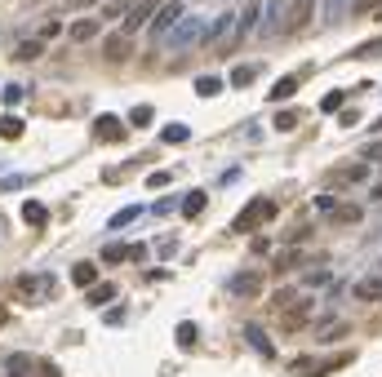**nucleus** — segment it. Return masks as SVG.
Segmentation results:
<instances>
[{"instance_id": "nucleus-32", "label": "nucleus", "mask_w": 382, "mask_h": 377, "mask_svg": "<svg viewBox=\"0 0 382 377\" xmlns=\"http://www.w3.org/2000/svg\"><path fill=\"white\" fill-rule=\"evenodd\" d=\"M302 324H307V302H298L294 311H285V328L294 333V328H302Z\"/></svg>"}, {"instance_id": "nucleus-35", "label": "nucleus", "mask_w": 382, "mask_h": 377, "mask_svg": "<svg viewBox=\"0 0 382 377\" xmlns=\"http://www.w3.org/2000/svg\"><path fill=\"white\" fill-rule=\"evenodd\" d=\"M298 262H302V258H298L294 249H285L280 258H276V276H285V271H289V267H298Z\"/></svg>"}, {"instance_id": "nucleus-40", "label": "nucleus", "mask_w": 382, "mask_h": 377, "mask_svg": "<svg viewBox=\"0 0 382 377\" xmlns=\"http://www.w3.org/2000/svg\"><path fill=\"white\" fill-rule=\"evenodd\" d=\"M315 209H320V213H324V218H329V213H333V209H338V200H333V195H324V191H320V195H315Z\"/></svg>"}, {"instance_id": "nucleus-25", "label": "nucleus", "mask_w": 382, "mask_h": 377, "mask_svg": "<svg viewBox=\"0 0 382 377\" xmlns=\"http://www.w3.org/2000/svg\"><path fill=\"white\" fill-rule=\"evenodd\" d=\"M160 138H165V143H169V147H178V143H187V138H191V129L174 120V125H165V129H160Z\"/></svg>"}, {"instance_id": "nucleus-14", "label": "nucleus", "mask_w": 382, "mask_h": 377, "mask_svg": "<svg viewBox=\"0 0 382 377\" xmlns=\"http://www.w3.org/2000/svg\"><path fill=\"white\" fill-rule=\"evenodd\" d=\"M356 297H360V302H382V276L356 280Z\"/></svg>"}, {"instance_id": "nucleus-9", "label": "nucleus", "mask_w": 382, "mask_h": 377, "mask_svg": "<svg viewBox=\"0 0 382 377\" xmlns=\"http://www.w3.org/2000/svg\"><path fill=\"white\" fill-rule=\"evenodd\" d=\"M147 14H152V0H134V5H129V14H125V27H120V32H125V36H134V32H143V23H147Z\"/></svg>"}, {"instance_id": "nucleus-39", "label": "nucleus", "mask_w": 382, "mask_h": 377, "mask_svg": "<svg viewBox=\"0 0 382 377\" xmlns=\"http://www.w3.org/2000/svg\"><path fill=\"white\" fill-rule=\"evenodd\" d=\"M294 125H298V111H276V129H285V134H289Z\"/></svg>"}, {"instance_id": "nucleus-2", "label": "nucleus", "mask_w": 382, "mask_h": 377, "mask_svg": "<svg viewBox=\"0 0 382 377\" xmlns=\"http://www.w3.org/2000/svg\"><path fill=\"white\" fill-rule=\"evenodd\" d=\"M272 218H276V204L272 200H254L249 209L236 213V222H231V226H236V231H254V226H263V222H272Z\"/></svg>"}, {"instance_id": "nucleus-15", "label": "nucleus", "mask_w": 382, "mask_h": 377, "mask_svg": "<svg viewBox=\"0 0 382 377\" xmlns=\"http://www.w3.org/2000/svg\"><path fill=\"white\" fill-rule=\"evenodd\" d=\"M231 293H236V297H254L258 293V289H263V276H236V280H231Z\"/></svg>"}, {"instance_id": "nucleus-19", "label": "nucleus", "mask_w": 382, "mask_h": 377, "mask_svg": "<svg viewBox=\"0 0 382 377\" xmlns=\"http://www.w3.org/2000/svg\"><path fill=\"white\" fill-rule=\"evenodd\" d=\"M23 222L27 226H45V222H49V209H45L40 200H27L23 204Z\"/></svg>"}, {"instance_id": "nucleus-16", "label": "nucleus", "mask_w": 382, "mask_h": 377, "mask_svg": "<svg viewBox=\"0 0 382 377\" xmlns=\"http://www.w3.org/2000/svg\"><path fill=\"white\" fill-rule=\"evenodd\" d=\"M369 178V169H365V160H360V165H347V169H338V173H333V186H347V182H365Z\"/></svg>"}, {"instance_id": "nucleus-24", "label": "nucleus", "mask_w": 382, "mask_h": 377, "mask_svg": "<svg viewBox=\"0 0 382 377\" xmlns=\"http://www.w3.org/2000/svg\"><path fill=\"white\" fill-rule=\"evenodd\" d=\"M231 23H236V18H231V14H222L218 18V23H209V32H204V40H209V45H218V40H227V27Z\"/></svg>"}, {"instance_id": "nucleus-21", "label": "nucleus", "mask_w": 382, "mask_h": 377, "mask_svg": "<svg viewBox=\"0 0 382 377\" xmlns=\"http://www.w3.org/2000/svg\"><path fill=\"white\" fill-rule=\"evenodd\" d=\"M294 93H298V75H285V80L272 84V102H289Z\"/></svg>"}, {"instance_id": "nucleus-37", "label": "nucleus", "mask_w": 382, "mask_h": 377, "mask_svg": "<svg viewBox=\"0 0 382 377\" xmlns=\"http://www.w3.org/2000/svg\"><path fill=\"white\" fill-rule=\"evenodd\" d=\"M360 160H365V165H382V143H369L360 151Z\"/></svg>"}, {"instance_id": "nucleus-11", "label": "nucleus", "mask_w": 382, "mask_h": 377, "mask_svg": "<svg viewBox=\"0 0 382 377\" xmlns=\"http://www.w3.org/2000/svg\"><path fill=\"white\" fill-rule=\"evenodd\" d=\"M263 5H258V0H254V5H245V9H240V27H236V40H240V36H249V32H254V27L258 23H263Z\"/></svg>"}, {"instance_id": "nucleus-46", "label": "nucleus", "mask_w": 382, "mask_h": 377, "mask_svg": "<svg viewBox=\"0 0 382 377\" xmlns=\"http://www.w3.org/2000/svg\"><path fill=\"white\" fill-rule=\"evenodd\" d=\"M129 258H134V262H147V244H129Z\"/></svg>"}, {"instance_id": "nucleus-20", "label": "nucleus", "mask_w": 382, "mask_h": 377, "mask_svg": "<svg viewBox=\"0 0 382 377\" xmlns=\"http://www.w3.org/2000/svg\"><path fill=\"white\" fill-rule=\"evenodd\" d=\"M67 32H71V40L85 45V40H94V36H98V23H94V18H76V23H71Z\"/></svg>"}, {"instance_id": "nucleus-18", "label": "nucleus", "mask_w": 382, "mask_h": 377, "mask_svg": "<svg viewBox=\"0 0 382 377\" xmlns=\"http://www.w3.org/2000/svg\"><path fill=\"white\" fill-rule=\"evenodd\" d=\"M351 5H356V0H324V23H342V18L351 14Z\"/></svg>"}, {"instance_id": "nucleus-44", "label": "nucleus", "mask_w": 382, "mask_h": 377, "mask_svg": "<svg viewBox=\"0 0 382 377\" xmlns=\"http://www.w3.org/2000/svg\"><path fill=\"white\" fill-rule=\"evenodd\" d=\"M302 284H307V289H320V284H329V276H324V271H307Z\"/></svg>"}, {"instance_id": "nucleus-10", "label": "nucleus", "mask_w": 382, "mask_h": 377, "mask_svg": "<svg viewBox=\"0 0 382 377\" xmlns=\"http://www.w3.org/2000/svg\"><path fill=\"white\" fill-rule=\"evenodd\" d=\"M245 342H249V346H254V351H258V355H263V360H272V355H276V346H272V337H267V333H263V328H258V324H249V328H245Z\"/></svg>"}, {"instance_id": "nucleus-5", "label": "nucleus", "mask_w": 382, "mask_h": 377, "mask_svg": "<svg viewBox=\"0 0 382 377\" xmlns=\"http://www.w3.org/2000/svg\"><path fill=\"white\" fill-rule=\"evenodd\" d=\"M315 18V0H289V32H307Z\"/></svg>"}, {"instance_id": "nucleus-51", "label": "nucleus", "mask_w": 382, "mask_h": 377, "mask_svg": "<svg viewBox=\"0 0 382 377\" xmlns=\"http://www.w3.org/2000/svg\"><path fill=\"white\" fill-rule=\"evenodd\" d=\"M374 129H382V116H378V120H374Z\"/></svg>"}, {"instance_id": "nucleus-31", "label": "nucleus", "mask_w": 382, "mask_h": 377, "mask_svg": "<svg viewBox=\"0 0 382 377\" xmlns=\"http://www.w3.org/2000/svg\"><path fill=\"white\" fill-rule=\"evenodd\" d=\"M152 120H156V111L147 107V102H143V107H134V111H129V125H134V129H147Z\"/></svg>"}, {"instance_id": "nucleus-38", "label": "nucleus", "mask_w": 382, "mask_h": 377, "mask_svg": "<svg viewBox=\"0 0 382 377\" xmlns=\"http://www.w3.org/2000/svg\"><path fill=\"white\" fill-rule=\"evenodd\" d=\"M174 209H182V200H160V204H152V213H156V218H169Z\"/></svg>"}, {"instance_id": "nucleus-6", "label": "nucleus", "mask_w": 382, "mask_h": 377, "mask_svg": "<svg viewBox=\"0 0 382 377\" xmlns=\"http://www.w3.org/2000/svg\"><path fill=\"white\" fill-rule=\"evenodd\" d=\"M94 138L98 143H120V138H125V120L120 116H98L94 120Z\"/></svg>"}, {"instance_id": "nucleus-1", "label": "nucleus", "mask_w": 382, "mask_h": 377, "mask_svg": "<svg viewBox=\"0 0 382 377\" xmlns=\"http://www.w3.org/2000/svg\"><path fill=\"white\" fill-rule=\"evenodd\" d=\"M204 32H209V23H204V18H191V14H187V18H182V23L169 32V49H178V53H182V49H191V45L200 40Z\"/></svg>"}, {"instance_id": "nucleus-3", "label": "nucleus", "mask_w": 382, "mask_h": 377, "mask_svg": "<svg viewBox=\"0 0 382 377\" xmlns=\"http://www.w3.org/2000/svg\"><path fill=\"white\" fill-rule=\"evenodd\" d=\"M49 293H53V284H49V280H40V276H18L14 280V297H23V302H40Z\"/></svg>"}, {"instance_id": "nucleus-12", "label": "nucleus", "mask_w": 382, "mask_h": 377, "mask_svg": "<svg viewBox=\"0 0 382 377\" xmlns=\"http://www.w3.org/2000/svg\"><path fill=\"white\" fill-rule=\"evenodd\" d=\"M71 284L76 289H94L98 284V267L94 262H76V267H71Z\"/></svg>"}, {"instance_id": "nucleus-47", "label": "nucleus", "mask_w": 382, "mask_h": 377, "mask_svg": "<svg viewBox=\"0 0 382 377\" xmlns=\"http://www.w3.org/2000/svg\"><path fill=\"white\" fill-rule=\"evenodd\" d=\"M58 32H62V23H45L40 27V40H49V36H58Z\"/></svg>"}, {"instance_id": "nucleus-34", "label": "nucleus", "mask_w": 382, "mask_h": 377, "mask_svg": "<svg viewBox=\"0 0 382 377\" xmlns=\"http://www.w3.org/2000/svg\"><path fill=\"white\" fill-rule=\"evenodd\" d=\"M0 102H5V107H18V102H23V84H5V89H0Z\"/></svg>"}, {"instance_id": "nucleus-27", "label": "nucleus", "mask_w": 382, "mask_h": 377, "mask_svg": "<svg viewBox=\"0 0 382 377\" xmlns=\"http://www.w3.org/2000/svg\"><path fill=\"white\" fill-rule=\"evenodd\" d=\"M107 302H116V284H94L89 289V306H107Z\"/></svg>"}, {"instance_id": "nucleus-36", "label": "nucleus", "mask_w": 382, "mask_h": 377, "mask_svg": "<svg viewBox=\"0 0 382 377\" xmlns=\"http://www.w3.org/2000/svg\"><path fill=\"white\" fill-rule=\"evenodd\" d=\"M174 337H178V346H191V342H195V324H191V319H182Z\"/></svg>"}, {"instance_id": "nucleus-13", "label": "nucleus", "mask_w": 382, "mask_h": 377, "mask_svg": "<svg viewBox=\"0 0 382 377\" xmlns=\"http://www.w3.org/2000/svg\"><path fill=\"white\" fill-rule=\"evenodd\" d=\"M360 218H365V209H360V204H338V209L329 213V222H333V226H356Z\"/></svg>"}, {"instance_id": "nucleus-30", "label": "nucleus", "mask_w": 382, "mask_h": 377, "mask_svg": "<svg viewBox=\"0 0 382 377\" xmlns=\"http://www.w3.org/2000/svg\"><path fill=\"white\" fill-rule=\"evenodd\" d=\"M138 213H143V204H129V209H120V213H111V231H120V226H129V222H138Z\"/></svg>"}, {"instance_id": "nucleus-52", "label": "nucleus", "mask_w": 382, "mask_h": 377, "mask_svg": "<svg viewBox=\"0 0 382 377\" xmlns=\"http://www.w3.org/2000/svg\"><path fill=\"white\" fill-rule=\"evenodd\" d=\"M80 5H94V0H80Z\"/></svg>"}, {"instance_id": "nucleus-26", "label": "nucleus", "mask_w": 382, "mask_h": 377, "mask_svg": "<svg viewBox=\"0 0 382 377\" xmlns=\"http://www.w3.org/2000/svg\"><path fill=\"white\" fill-rule=\"evenodd\" d=\"M254 75H258V62H240V67L231 71V84H236V89H245V84H254Z\"/></svg>"}, {"instance_id": "nucleus-42", "label": "nucleus", "mask_w": 382, "mask_h": 377, "mask_svg": "<svg viewBox=\"0 0 382 377\" xmlns=\"http://www.w3.org/2000/svg\"><path fill=\"white\" fill-rule=\"evenodd\" d=\"M169 178H174V173H165V169H160V173L147 178V186H152V191H165V186H169Z\"/></svg>"}, {"instance_id": "nucleus-29", "label": "nucleus", "mask_w": 382, "mask_h": 377, "mask_svg": "<svg viewBox=\"0 0 382 377\" xmlns=\"http://www.w3.org/2000/svg\"><path fill=\"white\" fill-rule=\"evenodd\" d=\"M40 49H45V40H23V45L14 49V58H18V62H32V58H40Z\"/></svg>"}, {"instance_id": "nucleus-48", "label": "nucleus", "mask_w": 382, "mask_h": 377, "mask_svg": "<svg viewBox=\"0 0 382 377\" xmlns=\"http://www.w3.org/2000/svg\"><path fill=\"white\" fill-rule=\"evenodd\" d=\"M374 53H382V40H369L365 49H360V58H374Z\"/></svg>"}, {"instance_id": "nucleus-17", "label": "nucleus", "mask_w": 382, "mask_h": 377, "mask_svg": "<svg viewBox=\"0 0 382 377\" xmlns=\"http://www.w3.org/2000/svg\"><path fill=\"white\" fill-rule=\"evenodd\" d=\"M204 204H209V195H204V191H187V195H182V218H200Z\"/></svg>"}, {"instance_id": "nucleus-50", "label": "nucleus", "mask_w": 382, "mask_h": 377, "mask_svg": "<svg viewBox=\"0 0 382 377\" xmlns=\"http://www.w3.org/2000/svg\"><path fill=\"white\" fill-rule=\"evenodd\" d=\"M5 319H9V311H5V306H0V328H5Z\"/></svg>"}, {"instance_id": "nucleus-43", "label": "nucleus", "mask_w": 382, "mask_h": 377, "mask_svg": "<svg viewBox=\"0 0 382 377\" xmlns=\"http://www.w3.org/2000/svg\"><path fill=\"white\" fill-rule=\"evenodd\" d=\"M102 324H125V311H120V306H111V311H102Z\"/></svg>"}, {"instance_id": "nucleus-22", "label": "nucleus", "mask_w": 382, "mask_h": 377, "mask_svg": "<svg viewBox=\"0 0 382 377\" xmlns=\"http://www.w3.org/2000/svg\"><path fill=\"white\" fill-rule=\"evenodd\" d=\"M222 89H227L222 75H200V80H195V93H200V98H213V93H222Z\"/></svg>"}, {"instance_id": "nucleus-41", "label": "nucleus", "mask_w": 382, "mask_h": 377, "mask_svg": "<svg viewBox=\"0 0 382 377\" xmlns=\"http://www.w3.org/2000/svg\"><path fill=\"white\" fill-rule=\"evenodd\" d=\"M156 253H160V258H174V253H178V244H174L169 235H160V240H156Z\"/></svg>"}, {"instance_id": "nucleus-4", "label": "nucleus", "mask_w": 382, "mask_h": 377, "mask_svg": "<svg viewBox=\"0 0 382 377\" xmlns=\"http://www.w3.org/2000/svg\"><path fill=\"white\" fill-rule=\"evenodd\" d=\"M182 18H187V14H182V5H178V0H169V5H160V9H156V18H152V32H156V36H169L174 27L182 23Z\"/></svg>"}, {"instance_id": "nucleus-33", "label": "nucleus", "mask_w": 382, "mask_h": 377, "mask_svg": "<svg viewBox=\"0 0 382 377\" xmlns=\"http://www.w3.org/2000/svg\"><path fill=\"white\" fill-rule=\"evenodd\" d=\"M342 98H347V93H342V89L324 93V98H320V111H329V116H333V111H342Z\"/></svg>"}, {"instance_id": "nucleus-7", "label": "nucleus", "mask_w": 382, "mask_h": 377, "mask_svg": "<svg viewBox=\"0 0 382 377\" xmlns=\"http://www.w3.org/2000/svg\"><path fill=\"white\" fill-rule=\"evenodd\" d=\"M267 36H280V32H289V0H272L267 5V27H263Z\"/></svg>"}, {"instance_id": "nucleus-49", "label": "nucleus", "mask_w": 382, "mask_h": 377, "mask_svg": "<svg viewBox=\"0 0 382 377\" xmlns=\"http://www.w3.org/2000/svg\"><path fill=\"white\" fill-rule=\"evenodd\" d=\"M40 377H62V373H58V364H40Z\"/></svg>"}, {"instance_id": "nucleus-8", "label": "nucleus", "mask_w": 382, "mask_h": 377, "mask_svg": "<svg viewBox=\"0 0 382 377\" xmlns=\"http://www.w3.org/2000/svg\"><path fill=\"white\" fill-rule=\"evenodd\" d=\"M129 49H134V45H129L125 32H116V36H107V40H102V58H107V62H125Z\"/></svg>"}, {"instance_id": "nucleus-23", "label": "nucleus", "mask_w": 382, "mask_h": 377, "mask_svg": "<svg viewBox=\"0 0 382 377\" xmlns=\"http://www.w3.org/2000/svg\"><path fill=\"white\" fill-rule=\"evenodd\" d=\"M125 258H129V244H120V240L102 244V262H107V267H116V262H125Z\"/></svg>"}, {"instance_id": "nucleus-28", "label": "nucleus", "mask_w": 382, "mask_h": 377, "mask_svg": "<svg viewBox=\"0 0 382 377\" xmlns=\"http://www.w3.org/2000/svg\"><path fill=\"white\" fill-rule=\"evenodd\" d=\"M0 138H5V143L23 138V120H18V116H0Z\"/></svg>"}, {"instance_id": "nucleus-45", "label": "nucleus", "mask_w": 382, "mask_h": 377, "mask_svg": "<svg viewBox=\"0 0 382 377\" xmlns=\"http://www.w3.org/2000/svg\"><path fill=\"white\" fill-rule=\"evenodd\" d=\"M102 14H107V18H120V14H129V9L120 5V0H107V5H102Z\"/></svg>"}]
</instances>
